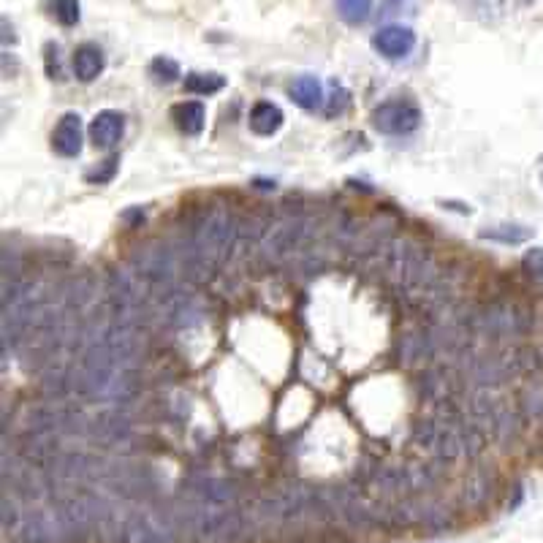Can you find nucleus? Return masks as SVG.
<instances>
[{"label": "nucleus", "instance_id": "7ed1b4c3", "mask_svg": "<svg viewBox=\"0 0 543 543\" xmlns=\"http://www.w3.org/2000/svg\"><path fill=\"white\" fill-rule=\"evenodd\" d=\"M414 46H416V33L405 25H386L372 36V49L386 60H402L414 52Z\"/></svg>", "mask_w": 543, "mask_h": 543}, {"label": "nucleus", "instance_id": "dca6fc26", "mask_svg": "<svg viewBox=\"0 0 543 543\" xmlns=\"http://www.w3.org/2000/svg\"><path fill=\"white\" fill-rule=\"evenodd\" d=\"M44 52H46V54H44V60H46V74H49V79H63V71H60V57H57V54H60V46L49 41V44L44 46Z\"/></svg>", "mask_w": 543, "mask_h": 543}, {"label": "nucleus", "instance_id": "39448f33", "mask_svg": "<svg viewBox=\"0 0 543 543\" xmlns=\"http://www.w3.org/2000/svg\"><path fill=\"white\" fill-rule=\"evenodd\" d=\"M106 68V57L104 49L93 41H85L74 49V77L79 82H96Z\"/></svg>", "mask_w": 543, "mask_h": 543}, {"label": "nucleus", "instance_id": "9d476101", "mask_svg": "<svg viewBox=\"0 0 543 543\" xmlns=\"http://www.w3.org/2000/svg\"><path fill=\"white\" fill-rule=\"evenodd\" d=\"M337 14L348 25H362L372 14V0H337Z\"/></svg>", "mask_w": 543, "mask_h": 543}, {"label": "nucleus", "instance_id": "20e7f679", "mask_svg": "<svg viewBox=\"0 0 543 543\" xmlns=\"http://www.w3.org/2000/svg\"><path fill=\"white\" fill-rule=\"evenodd\" d=\"M88 133H90V142L98 150H112L122 142V136H125V117L114 109H104L90 120Z\"/></svg>", "mask_w": 543, "mask_h": 543}, {"label": "nucleus", "instance_id": "6e6552de", "mask_svg": "<svg viewBox=\"0 0 543 543\" xmlns=\"http://www.w3.org/2000/svg\"><path fill=\"white\" fill-rule=\"evenodd\" d=\"M288 96H291V101H294L299 109H305V112H315V109L323 104V85H321L318 77L305 74V77H297V79L291 82Z\"/></svg>", "mask_w": 543, "mask_h": 543}, {"label": "nucleus", "instance_id": "f8f14e48", "mask_svg": "<svg viewBox=\"0 0 543 543\" xmlns=\"http://www.w3.org/2000/svg\"><path fill=\"white\" fill-rule=\"evenodd\" d=\"M150 74L158 79V82H177L180 79V65H177V60H171V57H166V54H158V57H153V63H150Z\"/></svg>", "mask_w": 543, "mask_h": 543}, {"label": "nucleus", "instance_id": "a211bd4d", "mask_svg": "<svg viewBox=\"0 0 543 543\" xmlns=\"http://www.w3.org/2000/svg\"><path fill=\"white\" fill-rule=\"evenodd\" d=\"M522 4H527V6H530V4H535V0H522Z\"/></svg>", "mask_w": 543, "mask_h": 543}, {"label": "nucleus", "instance_id": "6ab92c4d", "mask_svg": "<svg viewBox=\"0 0 543 543\" xmlns=\"http://www.w3.org/2000/svg\"><path fill=\"white\" fill-rule=\"evenodd\" d=\"M386 4H399V0H386Z\"/></svg>", "mask_w": 543, "mask_h": 543}, {"label": "nucleus", "instance_id": "1a4fd4ad", "mask_svg": "<svg viewBox=\"0 0 543 543\" xmlns=\"http://www.w3.org/2000/svg\"><path fill=\"white\" fill-rule=\"evenodd\" d=\"M226 88V77L221 74H201V71H190L185 77V90L190 96H215Z\"/></svg>", "mask_w": 543, "mask_h": 543}, {"label": "nucleus", "instance_id": "9b49d317", "mask_svg": "<svg viewBox=\"0 0 543 543\" xmlns=\"http://www.w3.org/2000/svg\"><path fill=\"white\" fill-rule=\"evenodd\" d=\"M49 14L54 17V22H60L63 28H74L82 20L79 4L77 0H52L49 4Z\"/></svg>", "mask_w": 543, "mask_h": 543}, {"label": "nucleus", "instance_id": "2eb2a0df", "mask_svg": "<svg viewBox=\"0 0 543 543\" xmlns=\"http://www.w3.org/2000/svg\"><path fill=\"white\" fill-rule=\"evenodd\" d=\"M117 163H120V161H117V155H112V158H109V161H104V163H101L96 171H90V174H88V182H90V185H106V182H112V180H114V174H117Z\"/></svg>", "mask_w": 543, "mask_h": 543}, {"label": "nucleus", "instance_id": "4468645a", "mask_svg": "<svg viewBox=\"0 0 543 543\" xmlns=\"http://www.w3.org/2000/svg\"><path fill=\"white\" fill-rule=\"evenodd\" d=\"M522 266L527 272V278L543 288V247H530L522 258Z\"/></svg>", "mask_w": 543, "mask_h": 543}, {"label": "nucleus", "instance_id": "f3484780", "mask_svg": "<svg viewBox=\"0 0 543 543\" xmlns=\"http://www.w3.org/2000/svg\"><path fill=\"white\" fill-rule=\"evenodd\" d=\"M540 185H543V158H540Z\"/></svg>", "mask_w": 543, "mask_h": 543}, {"label": "nucleus", "instance_id": "423d86ee", "mask_svg": "<svg viewBox=\"0 0 543 543\" xmlns=\"http://www.w3.org/2000/svg\"><path fill=\"white\" fill-rule=\"evenodd\" d=\"M247 122H250V130H253L255 136H275V133L283 128L286 114H283V109H280L278 104H272V101H255L253 109H250Z\"/></svg>", "mask_w": 543, "mask_h": 543}, {"label": "nucleus", "instance_id": "0eeeda50", "mask_svg": "<svg viewBox=\"0 0 543 543\" xmlns=\"http://www.w3.org/2000/svg\"><path fill=\"white\" fill-rule=\"evenodd\" d=\"M171 122L185 136H198L207 122V106L201 101H180L171 106Z\"/></svg>", "mask_w": 543, "mask_h": 543}, {"label": "nucleus", "instance_id": "ddd939ff", "mask_svg": "<svg viewBox=\"0 0 543 543\" xmlns=\"http://www.w3.org/2000/svg\"><path fill=\"white\" fill-rule=\"evenodd\" d=\"M481 239H497V242H505V245H519V242L530 239V229H522V226H500V229L481 231Z\"/></svg>", "mask_w": 543, "mask_h": 543}, {"label": "nucleus", "instance_id": "f03ea898", "mask_svg": "<svg viewBox=\"0 0 543 543\" xmlns=\"http://www.w3.org/2000/svg\"><path fill=\"white\" fill-rule=\"evenodd\" d=\"M82 142H85L82 117L77 112H65L52 130V150L60 158H77L82 153Z\"/></svg>", "mask_w": 543, "mask_h": 543}, {"label": "nucleus", "instance_id": "f257e3e1", "mask_svg": "<svg viewBox=\"0 0 543 543\" xmlns=\"http://www.w3.org/2000/svg\"><path fill=\"white\" fill-rule=\"evenodd\" d=\"M370 125L383 136H407L422 125V109L411 98H391L372 109Z\"/></svg>", "mask_w": 543, "mask_h": 543}]
</instances>
